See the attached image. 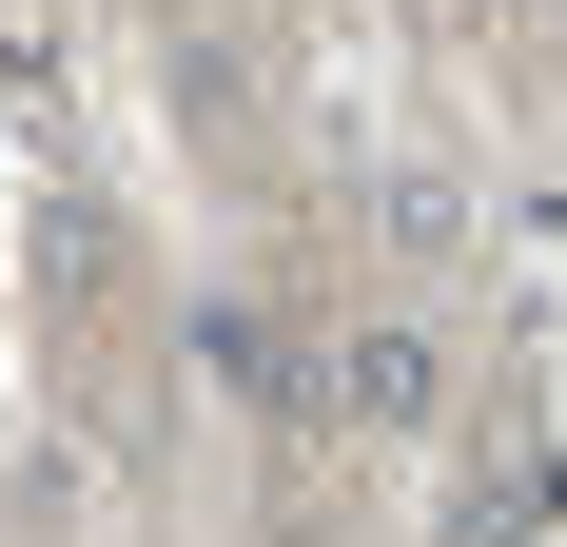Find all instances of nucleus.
Instances as JSON below:
<instances>
[{
  "label": "nucleus",
  "mask_w": 567,
  "mask_h": 547,
  "mask_svg": "<svg viewBox=\"0 0 567 547\" xmlns=\"http://www.w3.org/2000/svg\"><path fill=\"white\" fill-rule=\"evenodd\" d=\"M372 255H411V274H451V255H470V176L392 157V176H372Z\"/></svg>",
  "instance_id": "nucleus-2"
},
{
  "label": "nucleus",
  "mask_w": 567,
  "mask_h": 547,
  "mask_svg": "<svg viewBox=\"0 0 567 547\" xmlns=\"http://www.w3.org/2000/svg\"><path fill=\"white\" fill-rule=\"evenodd\" d=\"M313 411H333V431H431V411H451V352H431V313H352L333 352H313Z\"/></svg>",
  "instance_id": "nucleus-1"
},
{
  "label": "nucleus",
  "mask_w": 567,
  "mask_h": 547,
  "mask_svg": "<svg viewBox=\"0 0 567 547\" xmlns=\"http://www.w3.org/2000/svg\"><path fill=\"white\" fill-rule=\"evenodd\" d=\"M176 117L235 137V117H255V59H235V40H176Z\"/></svg>",
  "instance_id": "nucleus-3"
}]
</instances>
